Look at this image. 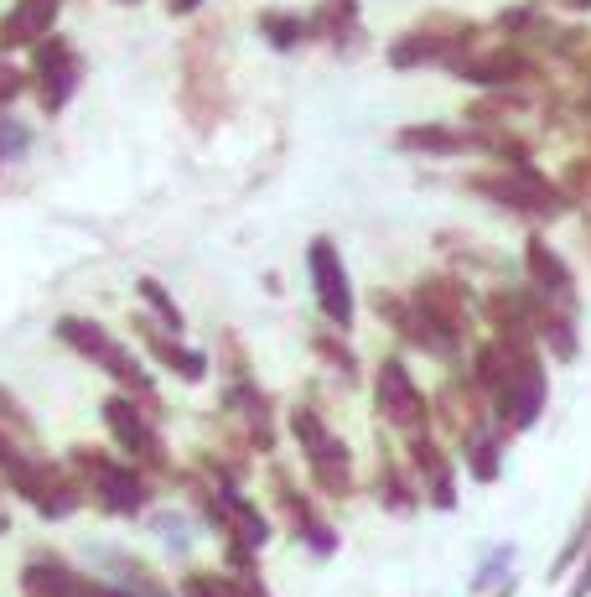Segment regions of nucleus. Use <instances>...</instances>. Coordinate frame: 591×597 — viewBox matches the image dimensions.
I'll list each match as a JSON object with an SVG mask.
<instances>
[{"label":"nucleus","mask_w":591,"mask_h":597,"mask_svg":"<svg viewBox=\"0 0 591 597\" xmlns=\"http://www.w3.org/2000/svg\"><path fill=\"white\" fill-rule=\"evenodd\" d=\"M140 338H146V348H151V354L161 358V364H166V369H172V375H182V379H202L208 375V358L197 354V348H182L177 338H166V333H151V328H146V318H140Z\"/></svg>","instance_id":"obj_17"},{"label":"nucleus","mask_w":591,"mask_h":597,"mask_svg":"<svg viewBox=\"0 0 591 597\" xmlns=\"http://www.w3.org/2000/svg\"><path fill=\"white\" fill-rule=\"evenodd\" d=\"M524 73H530V58H524V53H513V47L462 62V79H473V83H519Z\"/></svg>","instance_id":"obj_18"},{"label":"nucleus","mask_w":591,"mask_h":597,"mask_svg":"<svg viewBox=\"0 0 591 597\" xmlns=\"http://www.w3.org/2000/svg\"><path fill=\"white\" fill-rule=\"evenodd\" d=\"M140 301H146V307H157V318L166 322V328H172V333H182V312H177V301L166 297V291H161V280H140Z\"/></svg>","instance_id":"obj_24"},{"label":"nucleus","mask_w":591,"mask_h":597,"mask_svg":"<svg viewBox=\"0 0 591 597\" xmlns=\"http://www.w3.org/2000/svg\"><path fill=\"white\" fill-rule=\"evenodd\" d=\"M306 265H312V286H316V301H322L327 322H333L337 333H348V328H354V286H348V271H343V260H337L333 239H312Z\"/></svg>","instance_id":"obj_8"},{"label":"nucleus","mask_w":591,"mask_h":597,"mask_svg":"<svg viewBox=\"0 0 591 597\" xmlns=\"http://www.w3.org/2000/svg\"><path fill=\"white\" fill-rule=\"evenodd\" d=\"M21 593L26 597H130L125 587L104 577H89L62 556H32L21 566Z\"/></svg>","instance_id":"obj_6"},{"label":"nucleus","mask_w":591,"mask_h":597,"mask_svg":"<svg viewBox=\"0 0 591 597\" xmlns=\"http://www.w3.org/2000/svg\"><path fill=\"white\" fill-rule=\"evenodd\" d=\"M291 437H296V447H301L306 468H312L316 494H327V498L354 494V452H348V441L327 426V416H322L316 405H296L291 411Z\"/></svg>","instance_id":"obj_2"},{"label":"nucleus","mask_w":591,"mask_h":597,"mask_svg":"<svg viewBox=\"0 0 591 597\" xmlns=\"http://www.w3.org/2000/svg\"><path fill=\"white\" fill-rule=\"evenodd\" d=\"M394 146H399V151H441V157H452V151L477 146V136L452 130V125H410V130H399V136H394Z\"/></svg>","instance_id":"obj_16"},{"label":"nucleus","mask_w":591,"mask_h":597,"mask_svg":"<svg viewBox=\"0 0 591 597\" xmlns=\"http://www.w3.org/2000/svg\"><path fill=\"white\" fill-rule=\"evenodd\" d=\"M374 400H379V416L390 421L394 432H405V437H420V432L431 426V405H426V395L415 390L410 369H405L399 358H384V364H379Z\"/></svg>","instance_id":"obj_5"},{"label":"nucleus","mask_w":591,"mask_h":597,"mask_svg":"<svg viewBox=\"0 0 591 597\" xmlns=\"http://www.w3.org/2000/svg\"><path fill=\"white\" fill-rule=\"evenodd\" d=\"M151 530L166 540V551H177V556L193 551V519L187 515H151Z\"/></svg>","instance_id":"obj_22"},{"label":"nucleus","mask_w":591,"mask_h":597,"mask_svg":"<svg viewBox=\"0 0 591 597\" xmlns=\"http://www.w3.org/2000/svg\"><path fill=\"white\" fill-rule=\"evenodd\" d=\"M379 504H384L390 515H415V509H420V489H415L410 468H394V462L379 468Z\"/></svg>","instance_id":"obj_19"},{"label":"nucleus","mask_w":591,"mask_h":597,"mask_svg":"<svg viewBox=\"0 0 591 597\" xmlns=\"http://www.w3.org/2000/svg\"><path fill=\"white\" fill-rule=\"evenodd\" d=\"M58 5L62 0H16V11L0 21V53L47 37V32H53V16H58Z\"/></svg>","instance_id":"obj_14"},{"label":"nucleus","mask_w":591,"mask_h":597,"mask_svg":"<svg viewBox=\"0 0 591 597\" xmlns=\"http://www.w3.org/2000/svg\"><path fill=\"white\" fill-rule=\"evenodd\" d=\"M462 458H467V473L477 483H498V473H503V437L493 426H477V432L462 437Z\"/></svg>","instance_id":"obj_15"},{"label":"nucleus","mask_w":591,"mask_h":597,"mask_svg":"<svg viewBox=\"0 0 591 597\" xmlns=\"http://www.w3.org/2000/svg\"><path fill=\"white\" fill-rule=\"evenodd\" d=\"M58 338L68 343V348H79L83 358H94L99 369H109V375L130 390L136 400H146L151 411H157V390H151V379H146V369H140L136 358L125 354L99 322H89V318H58Z\"/></svg>","instance_id":"obj_4"},{"label":"nucleus","mask_w":591,"mask_h":597,"mask_svg":"<svg viewBox=\"0 0 591 597\" xmlns=\"http://www.w3.org/2000/svg\"><path fill=\"white\" fill-rule=\"evenodd\" d=\"M493 597H513V587H498V593H493Z\"/></svg>","instance_id":"obj_32"},{"label":"nucleus","mask_w":591,"mask_h":597,"mask_svg":"<svg viewBox=\"0 0 591 597\" xmlns=\"http://www.w3.org/2000/svg\"><path fill=\"white\" fill-rule=\"evenodd\" d=\"M99 416H104L109 437H115V447L125 452L130 468H140V473H172V452H166L157 426L146 421V405H136L130 395H109L99 405Z\"/></svg>","instance_id":"obj_3"},{"label":"nucleus","mask_w":591,"mask_h":597,"mask_svg":"<svg viewBox=\"0 0 591 597\" xmlns=\"http://www.w3.org/2000/svg\"><path fill=\"white\" fill-rule=\"evenodd\" d=\"M270 478H276V504H280V519H286V530H291V536L301 540V546H306L316 561L337 556V546H343V540H337V525H333V519L322 515L312 498H306V494H301V489L291 483V478L280 473V468H276Z\"/></svg>","instance_id":"obj_7"},{"label":"nucleus","mask_w":591,"mask_h":597,"mask_svg":"<svg viewBox=\"0 0 591 597\" xmlns=\"http://www.w3.org/2000/svg\"><path fill=\"white\" fill-rule=\"evenodd\" d=\"M32 73H37L42 110L58 115L62 104L73 100V89H79V53H73L62 37H42L37 53H32Z\"/></svg>","instance_id":"obj_10"},{"label":"nucleus","mask_w":591,"mask_h":597,"mask_svg":"<svg viewBox=\"0 0 591 597\" xmlns=\"http://www.w3.org/2000/svg\"><path fill=\"white\" fill-rule=\"evenodd\" d=\"M571 597H591V546H587V561H581V577H576Z\"/></svg>","instance_id":"obj_30"},{"label":"nucleus","mask_w":591,"mask_h":597,"mask_svg":"<svg viewBox=\"0 0 591 597\" xmlns=\"http://www.w3.org/2000/svg\"><path fill=\"white\" fill-rule=\"evenodd\" d=\"M498 587H513V546L503 540V546H493L488 556L477 561V572H473V593L477 597H493Z\"/></svg>","instance_id":"obj_20"},{"label":"nucleus","mask_w":591,"mask_h":597,"mask_svg":"<svg viewBox=\"0 0 591 597\" xmlns=\"http://www.w3.org/2000/svg\"><path fill=\"white\" fill-rule=\"evenodd\" d=\"M16 89H21V73H16V68H5V62H0V104L11 100Z\"/></svg>","instance_id":"obj_29"},{"label":"nucleus","mask_w":591,"mask_h":597,"mask_svg":"<svg viewBox=\"0 0 591 597\" xmlns=\"http://www.w3.org/2000/svg\"><path fill=\"white\" fill-rule=\"evenodd\" d=\"M473 42V26H456V32H436V26H415L405 37L390 47V62L394 68H415V62H456L462 47Z\"/></svg>","instance_id":"obj_12"},{"label":"nucleus","mask_w":591,"mask_h":597,"mask_svg":"<svg viewBox=\"0 0 591 597\" xmlns=\"http://www.w3.org/2000/svg\"><path fill=\"white\" fill-rule=\"evenodd\" d=\"M473 187L477 193H493L503 208L534 214V219H555V214L566 208V198H560L540 172H530V167H519V172H509V177H473Z\"/></svg>","instance_id":"obj_9"},{"label":"nucleus","mask_w":591,"mask_h":597,"mask_svg":"<svg viewBox=\"0 0 591 597\" xmlns=\"http://www.w3.org/2000/svg\"><path fill=\"white\" fill-rule=\"evenodd\" d=\"M68 473L79 478L83 498H94L99 509L115 519H136L151 504V478L140 473V468H130L125 458L99 452V447H73L68 452Z\"/></svg>","instance_id":"obj_1"},{"label":"nucleus","mask_w":591,"mask_h":597,"mask_svg":"<svg viewBox=\"0 0 591 597\" xmlns=\"http://www.w3.org/2000/svg\"><path fill=\"white\" fill-rule=\"evenodd\" d=\"M259 32H265V37L276 42V47H296L306 26H301L296 16H259Z\"/></svg>","instance_id":"obj_26"},{"label":"nucleus","mask_w":591,"mask_h":597,"mask_svg":"<svg viewBox=\"0 0 591 597\" xmlns=\"http://www.w3.org/2000/svg\"><path fill=\"white\" fill-rule=\"evenodd\" d=\"M197 5H202V0H172V11H177V16H182V11H197Z\"/></svg>","instance_id":"obj_31"},{"label":"nucleus","mask_w":591,"mask_h":597,"mask_svg":"<svg viewBox=\"0 0 591 597\" xmlns=\"http://www.w3.org/2000/svg\"><path fill=\"white\" fill-rule=\"evenodd\" d=\"M32 146V130L21 125V119H11V115H0V161H11V157H21Z\"/></svg>","instance_id":"obj_25"},{"label":"nucleus","mask_w":591,"mask_h":597,"mask_svg":"<svg viewBox=\"0 0 591 597\" xmlns=\"http://www.w3.org/2000/svg\"><path fill=\"white\" fill-rule=\"evenodd\" d=\"M354 21H358V0H327V5L316 11V32L343 37V32H354Z\"/></svg>","instance_id":"obj_23"},{"label":"nucleus","mask_w":591,"mask_h":597,"mask_svg":"<svg viewBox=\"0 0 591 597\" xmlns=\"http://www.w3.org/2000/svg\"><path fill=\"white\" fill-rule=\"evenodd\" d=\"M177 597H244V593H239V577H229V572H182Z\"/></svg>","instance_id":"obj_21"},{"label":"nucleus","mask_w":591,"mask_h":597,"mask_svg":"<svg viewBox=\"0 0 591 597\" xmlns=\"http://www.w3.org/2000/svg\"><path fill=\"white\" fill-rule=\"evenodd\" d=\"M0 421H5L11 432H21V437H32V421H26V411H16V405H11V395H5V390H0Z\"/></svg>","instance_id":"obj_28"},{"label":"nucleus","mask_w":591,"mask_h":597,"mask_svg":"<svg viewBox=\"0 0 591 597\" xmlns=\"http://www.w3.org/2000/svg\"><path fill=\"white\" fill-rule=\"evenodd\" d=\"M312 348H316V354H327V358H333V364L343 369V375H358V358L348 354L343 343H333V338H312Z\"/></svg>","instance_id":"obj_27"},{"label":"nucleus","mask_w":591,"mask_h":597,"mask_svg":"<svg viewBox=\"0 0 591 597\" xmlns=\"http://www.w3.org/2000/svg\"><path fill=\"white\" fill-rule=\"evenodd\" d=\"M524 265H530V280L540 286V297L551 301V307H571L576 301L571 271H566V260L555 255L545 239H530V244H524Z\"/></svg>","instance_id":"obj_13"},{"label":"nucleus","mask_w":591,"mask_h":597,"mask_svg":"<svg viewBox=\"0 0 591 597\" xmlns=\"http://www.w3.org/2000/svg\"><path fill=\"white\" fill-rule=\"evenodd\" d=\"M410 473H415V489H420V504L452 515L456 509V468H452V458L431 441V432L410 437Z\"/></svg>","instance_id":"obj_11"}]
</instances>
